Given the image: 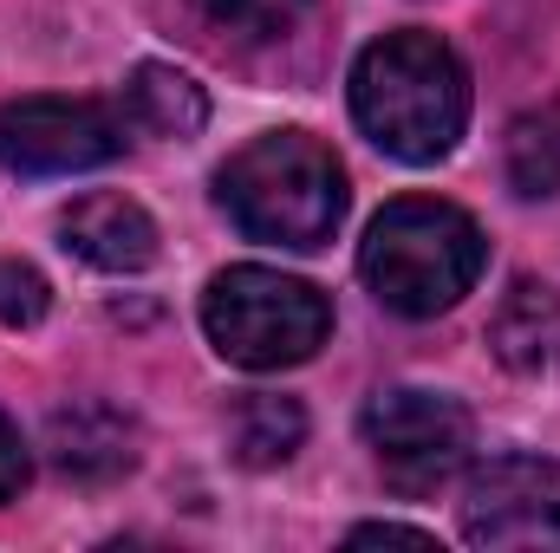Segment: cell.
<instances>
[{
	"instance_id": "obj_1",
	"label": "cell",
	"mask_w": 560,
	"mask_h": 553,
	"mask_svg": "<svg viewBox=\"0 0 560 553\" xmlns=\"http://www.w3.org/2000/svg\"><path fill=\"white\" fill-rule=\"evenodd\" d=\"M352 118L398 163H443L469 125V72L450 39L405 26L352 59Z\"/></svg>"
},
{
	"instance_id": "obj_2",
	"label": "cell",
	"mask_w": 560,
	"mask_h": 553,
	"mask_svg": "<svg viewBox=\"0 0 560 553\" xmlns=\"http://www.w3.org/2000/svg\"><path fill=\"white\" fill-rule=\"evenodd\" d=\"M215 202L222 215L268 248H293L313 255L339 235L346 222V169L339 156L306 131H261L255 143H242L222 169H215Z\"/></svg>"
},
{
	"instance_id": "obj_3",
	"label": "cell",
	"mask_w": 560,
	"mask_h": 553,
	"mask_svg": "<svg viewBox=\"0 0 560 553\" xmlns=\"http://www.w3.org/2000/svg\"><path fill=\"white\" fill-rule=\"evenodd\" d=\"M489 261L482 228L436 196H398L378 209V222L359 242V274L372 299L398 319H436L450 313Z\"/></svg>"
},
{
	"instance_id": "obj_4",
	"label": "cell",
	"mask_w": 560,
	"mask_h": 553,
	"mask_svg": "<svg viewBox=\"0 0 560 553\" xmlns=\"http://www.w3.org/2000/svg\"><path fill=\"white\" fill-rule=\"evenodd\" d=\"M202 332L242 372H287V365H306L332 339V299L313 280L242 261L209 280Z\"/></svg>"
},
{
	"instance_id": "obj_5",
	"label": "cell",
	"mask_w": 560,
	"mask_h": 553,
	"mask_svg": "<svg viewBox=\"0 0 560 553\" xmlns=\"http://www.w3.org/2000/svg\"><path fill=\"white\" fill-rule=\"evenodd\" d=\"M359 430H365V443H372V456H378V469H385V482L398 495L443 489L476 449L469 404H456L450 391H423V385L378 391L365 404V416H359Z\"/></svg>"
},
{
	"instance_id": "obj_6",
	"label": "cell",
	"mask_w": 560,
	"mask_h": 553,
	"mask_svg": "<svg viewBox=\"0 0 560 553\" xmlns=\"http://www.w3.org/2000/svg\"><path fill=\"white\" fill-rule=\"evenodd\" d=\"M463 541L489 553H560V462L555 456H495L463 489Z\"/></svg>"
},
{
	"instance_id": "obj_7",
	"label": "cell",
	"mask_w": 560,
	"mask_h": 553,
	"mask_svg": "<svg viewBox=\"0 0 560 553\" xmlns=\"http://www.w3.org/2000/svg\"><path fill=\"white\" fill-rule=\"evenodd\" d=\"M125 150V118L98 98H13L0 105V163L13 176H79Z\"/></svg>"
},
{
	"instance_id": "obj_8",
	"label": "cell",
	"mask_w": 560,
	"mask_h": 553,
	"mask_svg": "<svg viewBox=\"0 0 560 553\" xmlns=\"http://www.w3.org/2000/svg\"><path fill=\"white\" fill-rule=\"evenodd\" d=\"M59 242H66V255H79L98 274H143L156 261V222L131 196H112V189L79 196L59 215Z\"/></svg>"
},
{
	"instance_id": "obj_9",
	"label": "cell",
	"mask_w": 560,
	"mask_h": 553,
	"mask_svg": "<svg viewBox=\"0 0 560 553\" xmlns=\"http://www.w3.org/2000/svg\"><path fill=\"white\" fill-rule=\"evenodd\" d=\"M46 456L72 482H118L138 462V423L118 404L79 398V404L46 416Z\"/></svg>"
},
{
	"instance_id": "obj_10",
	"label": "cell",
	"mask_w": 560,
	"mask_h": 553,
	"mask_svg": "<svg viewBox=\"0 0 560 553\" xmlns=\"http://www.w3.org/2000/svg\"><path fill=\"white\" fill-rule=\"evenodd\" d=\"M489 352L515 378H541L560 365V293L548 280H515L489 319Z\"/></svg>"
},
{
	"instance_id": "obj_11",
	"label": "cell",
	"mask_w": 560,
	"mask_h": 553,
	"mask_svg": "<svg viewBox=\"0 0 560 553\" xmlns=\"http://www.w3.org/2000/svg\"><path fill=\"white\" fill-rule=\"evenodd\" d=\"M306 443V411L287 391H248L229 404V449L242 469H280Z\"/></svg>"
},
{
	"instance_id": "obj_12",
	"label": "cell",
	"mask_w": 560,
	"mask_h": 553,
	"mask_svg": "<svg viewBox=\"0 0 560 553\" xmlns=\"http://www.w3.org/2000/svg\"><path fill=\"white\" fill-rule=\"evenodd\" d=\"M125 111H131V125L150 131V138H196L202 125H209V98H202V85L189 79V72H176V66H156V59H143L138 72L125 79Z\"/></svg>"
},
{
	"instance_id": "obj_13",
	"label": "cell",
	"mask_w": 560,
	"mask_h": 553,
	"mask_svg": "<svg viewBox=\"0 0 560 553\" xmlns=\"http://www.w3.org/2000/svg\"><path fill=\"white\" fill-rule=\"evenodd\" d=\"M509 189L522 202H548L560 196V105L555 111H528L509 125V150H502Z\"/></svg>"
},
{
	"instance_id": "obj_14",
	"label": "cell",
	"mask_w": 560,
	"mask_h": 553,
	"mask_svg": "<svg viewBox=\"0 0 560 553\" xmlns=\"http://www.w3.org/2000/svg\"><path fill=\"white\" fill-rule=\"evenodd\" d=\"M189 7L235 39H280L306 13V0H189Z\"/></svg>"
},
{
	"instance_id": "obj_15",
	"label": "cell",
	"mask_w": 560,
	"mask_h": 553,
	"mask_svg": "<svg viewBox=\"0 0 560 553\" xmlns=\"http://www.w3.org/2000/svg\"><path fill=\"white\" fill-rule=\"evenodd\" d=\"M52 306V286L26 261H0V326H39Z\"/></svg>"
},
{
	"instance_id": "obj_16",
	"label": "cell",
	"mask_w": 560,
	"mask_h": 553,
	"mask_svg": "<svg viewBox=\"0 0 560 553\" xmlns=\"http://www.w3.org/2000/svg\"><path fill=\"white\" fill-rule=\"evenodd\" d=\"M26 475H33V456H26V443H20V430L0 416V508L7 502H20V489H26Z\"/></svg>"
},
{
	"instance_id": "obj_17",
	"label": "cell",
	"mask_w": 560,
	"mask_h": 553,
	"mask_svg": "<svg viewBox=\"0 0 560 553\" xmlns=\"http://www.w3.org/2000/svg\"><path fill=\"white\" fill-rule=\"evenodd\" d=\"M346 541H352V548H418V553H436V534L405 528V521H365V528H352Z\"/></svg>"
}]
</instances>
